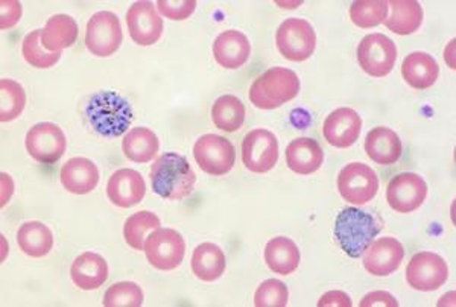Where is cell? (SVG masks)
<instances>
[{
	"mask_svg": "<svg viewBox=\"0 0 456 307\" xmlns=\"http://www.w3.org/2000/svg\"><path fill=\"white\" fill-rule=\"evenodd\" d=\"M151 186L152 190L163 199L180 201L195 190L197 174L187 162L186 157L176 152H167L157 157L151 166Z\"/></svg>",
	"mask_w": 456,
	"mask_h": 307,
	"instance_id": "obj_1",
	"label": "cell"
},
{
	"mask_svg": "<svg viewBox=\"0 0 456 307\" xmlns=\"http://www.w3.org/2000/svg\"><path fill=\"white\" fill-rule=\"evenodd\" d=\"M382 229L384 221L378 214L363 212L361 208L347 207L338 214L335 238L346 254L358 259Z\"/></svg>",
	"mask_w": 456,
	"mask_h": 307,
	"instance_id": "obj_2",
	"label": "cell"
},
{
	"mask_svg": "<svg viewBox=\"0 0 456 307\" xmlns=\"http://www.w3.org/2000/svg\"><path fill=\"white\" fill-rule=\"evenodd\" d=\"M300 87V78L294 70L273 68L251 84L248 98L256 109H275L296 100Z\"/></svg>",
	"mask_w": 456,
	"mask_h": 307,
	"instance_id": "obj_3",
	"label": "cell"
},
{
	"mask_svg": "<svg viewBox=\"0 0 456 307\" xmlns=\"http://www.w3.org/2000/svg\"><path fill=\"white\" fill-rule=\"evenodd\" d=\"M87 117L101 136L118 137L130 128L133 109L119 94L101 92L88 102Z\"/></svg>",
	"mask_w": 456,
	"mask_h": 307,
	"instance_id": "obj_4",
	"label": "cell"
},
{
	"mask_svg": "<svg viewBox=\"0 0 456 307\" xmlns=\"http://www.w3.org/2000/svg\"><path fill=\"white\" fill-rule=\"evenodd\" d=\"M275 44L286 60L294 63L306 61L315 53V29L305 19H288L277 29Z\"/></svg>",
	"mask_w": 456,
	"mask_h": 307,
	"instance_id": "obj_5",
	"label": "cell"
},
{
	"mask_svg": "<svg viewBox=\"0 0 456 307\" xmlns=\"http://www.w3.org/2000/svg\"><path fill=\"white\" fill-rule=\"evenodd\" d=\"M143 251L151 266L160 271H172L184 261L186 242L176 230L157 229L146 238Z\"/></svg>",
	"mask_w": 456,
	"mask_h": 307,
	"instance_id": "obj_6",
	"label": "cell"
},
{
	"mask_svg": "<svg viewBox=\"0 0 456 307\" xmlns=\"http://www.w3.org/2000/svg\"><path fill=\"white\" fill-rule=\"evenodd\" d=\"M124 32L119 17L110 11H99L90 17L86 29V46L94 57L107 58L119 51Z\"/></svg>",
	"mask_w": 456,
	"mask_h": 307,
	"instance_id": "obj_7",
	"label": "cell"
},
{
	"mask_svg": "<svg viewBox=\"0 0 456 307\" xmlns=\"http://www.w3.org/2000/svg\"><path fill=\"white\" fill-rule=\"evenodd\" d=\"M338 192L353 206L370 203L379 192L378 174L363 163H348L339 172Z\"/></svg>",
	"mask_w": 456,
	"mask_h": 307,
	"instance_id": "obj_8",
	"label": "cell"
},
{
	"mask_svg": "<svg viewBox=\"0 0 456 307\" xmlns=\"http://www.w3.org/2000/svg\"><path fill=\"white\" fill-rule=\"evenodd\" d=\"M193 157L201 171L215 177L228 174L236 162L233 143L216 134L200 137L193 146Z\"/></svg>",
	"mask_w": 456,
	"mask_h": 307,
	"instance_id": "obj_9",
	"label": "cell"
},
{
	"mask_svg": "<svg viewBox=\"0 0 456 307\" xmlns=\"http://www.w3.org/2000/svg\"><path fill=\"white\" fill-rule=\"evenodd\" d=\"M395 60L397 47L384 34H370L359 43L358 63L370 77L384 78L395 69Z\"/></svg>",
	"mask_w": 456,
	"mask_h": 307,
	"instance_id": "obj_10",
	"label": "cell"
},
{
	"mask_svg": "<svg viewBox=\"0 0 456 307\" xmlns=\"http://www.w3.org/2000/svg\"><path fill=\"white\" fill-rule=\"evenodd\" d=\"M242 162L249 172L266 174L279 162V141L274 133L257 128L242 141Z\"/></svg>",
	"mask_w": 456,
	"mask_h": 307,
	"instance_id": "obj_11",
	"label": "cell"
},
{
	"mask_svg": "<svg viewBox=\"0 0 456 307\" xmlns=\"http://www.w3.org/2000/svg\"><path fill=\"white\" fill-rule=\"evenodd\" d=\"M447 279L449 266L436 253H419L406 266V281L415 291H436L446 283Z\"/></svg>",
	"mask_w": 456,
	"mask_h": 307,
	"instance_id": "obj_12",
	"label": "cell"
},
{
	"mask_svg": "<svg viewBox=\"0 0 456 307\" xmlns=\"http://www.w3.org/2000/svg\"><path fill=\"white\" fill-rule=\"evenodd\" d=\"M27 151L38 163L51 165L64 156L68 141L60 126L53 122H42L28 131L25 139Z\"/></svg>",
	"mask_w": 456,
	"mask_h": 307,
	"instance_id": "obj_13",
	"label": "cell"
},
{
	"mask_svg": "<svg viewBox=\"0 0 456 307\" xmlns=\"http://www.w3.org/2000/svg\"><path fill=\"white\" fill-rule=\"evenodd\" d=\"M428 198V184L414 172H403L389 182L387 203L397 214H411L420 208Z\"/></svg>",
	"mask_w": 456,
	"mask_h": 307,
	"instance_id": "obj_14",
	"label": "cell"
},
{
	"mask_svg": "<svg viewBox=\"0 0 456 307\" xmlns=\"http://www.w3.org/2000/svg\"><path fill=\"white\" fill-rule=\"evenodd\" d=\"M126 27L139 46H152L163 34V20L152 2H135L126 12Z\"/></svg>",
	"mask_w": 456,
	"mask_h": 307,
	"instance_id": "obj_15",
	"label": "cell"
},
{
	"mask_svg": "<svg viewBox=\"0 0 456 307\" xmlns=\"http://www.w3.org/2000/svg\"><path fill=\"white\" fill-rule=\"evenodd\" d=\"M362 131V119L353 109H338L327 116L322 136L329 145L346 149L358 141Z\"/></svg>",
	"mask_w": 456,
	"mask_h": 307,
	"instance_id": "obj_16",
	"label": "cell"
},
{
	"mask_svg": "<svg viewBox=\"0 0 456 307\" xmlns=\"http://www.w3.org/2000/svg\"><path fill=\"white\" fill-rule=\"evenodd\" d=\"M403 259V245L395 238H382L373 240L363 253V266L371 276L388 277L399 270Z\"/></svg>",
	"mask_w": 456,
	"mask_h": 307,
	"instance_id": "obj_17",
	"label": "cell"
},
{
	"mask_svg": "<svg viewBox=\"0 0 456 307\" xmlns=\"http://www.w3.org/2000/svg\"><path fill=\"white\" fill-rule=\"evenodd\" d=\"M146 182L141 172L134 169H119L110 177L107 197L120 208H130L141 204L145 198Z\"/></svg>",
	"mask_w": 456,
	"mask_h": 307,
	"instance_id": "obj_18",
	"label": "cell"
},
{
	"mask_svg": "<svg viewBox=\"0 0 456 307\" xmlns=\"http://www.w3.org/2000/svg\"><path fill=\"white\" fill-rule=\"evenodd\" d=\"M251 55V44L244 32L228 29L213 43V57L221 68L234 70L242 68Z\"/></svg>",
	"mask_w": 456,
	"mask_h": 307,
	"instance_id": "obj_19",
	"label": "cell"
},
{
	"mask_svg": "<svg viewBox=\"0 0 456 307\" xmlns=\"http://www.w3.org/2000/svg\"><path fill=\"white\" fill-rule=\"evenodd\" d=\"M62 188L75 195H87L98 188L99 169L92 160L84 157H75L64 163L60 172Z\"/></svg>",
	"mask_w": 456,
	"mask_h": 307,
	"instance_id": "obj_20",
	"label": "cell"
},
{
	"mask_svg": "<svg viewBox=\"0 0 456 307\" xmlns=\"http://www.w3.org/2000/svg\"><path fill=\"white\" fill-rule=\"evenodd\" d=\"M70 279L81 291H94L109 279V263L102 255L87 251L73 261Z\"/></svg>",
	"mask_w": 456,
	"mask_h": 307,
	"instance_id": "obj_21",
	"label": "cell"
},
{
	"mask_svg": "<svg viewBox=\"0 0 456 307\" xmlns=\"http://www.w3.org/2000/svg\"><path fill=\"white\" fill-rule=\"evenodd\" d=\"M286 163L290 171L298 175H311L322 166L324 152L318 141L309 137H300L290 141L286 148Z\"/></svg>",
	"mask_w": 456,
	"mask_h": 307,
	"instance_id": "obj_22",
	"label": "cell"
},
{
	"mask_svg": "<svg viewBox=\"0 0 456 307\" xmlns=\"http://www.w3.org/2000/svg\"><path fill=\"white\" fill-rule=\"evenodd\" d=\"M403 146L397 133L387 126H378L370 131L365 139V152L370 160L380 166H391L399 162Z\"/></svg>",
	"mask_w": 456,
	"mask_h": 307,
	"instance_id": "obj_23",
	"label": "cell"
},
{
	"mask_svg": "<svg viewBox=\"0 0 456 307\" xmlns=\"http://www.w3.org/2000/svg\"><path fill=\"white\" fill-rule=\"evenodd\" d=\"M265 262L271 271L279 276H290L300 265L301 254L294 240L285 236H277L266 244Z\"/></svg>",
	"mask_w": 456,
	"mask_h": 307,
	"instance_id": "obj_24",
	"label": "cell"
},
{
	"mask_svg": "<svg viewBox=\"0 0 456 307\" xmlns=\"http://www.w3.org/2000/svg\"><path fill=\"white\" fill-rule=\"evenodd\" d=\"M402 77L412 89H429L440 77V66L429 53H412L404 58Z\"/></svg>",
	"mask_w": 456,
	"mask_h": 307,
	"instance_id": "obj_25",
	"label": "cell"
},
{
	"mask_svg": "<svg viewBox=\"0 0 456 307\" xmlns=\"http://www.w3.org/2000/svg\"><path fill=\"white\" fill-rule=\"evenodd\" d=\"M389 14L385 27L397 36H411L419 31L423 23V8L417 0H391L388 2Z\"/></svg>",
	"mask_w": 456,
	"mask_h": 307,
	"instance_id": "obj_26",
	"label": "cell"
},
{
	"mask_svg": "<svg viewBox=\"0 0 456 307\" xmlns=\"http://www.w3.org/2000/svg\"><path fill=\"white\" fill-rule=\"evenodd\" d=\"M78 38V25L68 14H55L42 29V44L49 53H62Z\"/></svg>",
	"mask_w": 456,
	"mask_h": 307,
	"instance_id": "obj_27",
	"label": "cell"
},
{
	"mask_svg": "<svg viewBox=\"0 0 456 307\" xmlns=\"http://www.w3.org/2000/svg\"><path fill=\"white\" fill-rule=\"evenodd\" d=\"M225 266H227L225 254L223 248L216 244L206 242V244L198 245L193 251L191 268L195 277L201 281L212 283L218 280L225 271Z\"/></svg>",
	"mask_w": 456,
	"mask_h": 307,
	"instance_id": "obj_28",
	"label": "cell"
},
{
	"mask_svg": "<svg viewBox=\"0 0 456 307\" xmlns=\"http://www.w3.org/2000/svg\"><path fill=\"white\" fill-rule=\"evenodd\" d=\"M160 149V141L154 131L145 126L131 128L122 141L124 156L134 163H148L156 158Z\"/></svg>",
	"mask_w": 456,
	"mask_h": 307,
	"instance_id": "obj_29",
	"label": "cell"
},
{
	"mask_svg": "<svg viewBox=\"0 0 456 307\" xmlns=\"http://www.w3.org/2000/svg\"><path fill=\"white\" fill-rule=\"evenodd\" d=\"M17 245L25 254L40 259L53 250V231L46 224L38 221L25 222L17 231Z\"/></svg>",
	"mask_w": 456,
	"mask_h": 307,
	"instance_id": "obj_30",
	"label": "cell"
},
{
	"mask_svg": "<svg viewBox=\"0 0 456 307\" xmlns=\"http://www.w3.org/2000/svg\"><path fill=\"white\" fill-rule=\"evenodd\" d=\"M247 109L242 101L233 94H224L212 107L213 125L224 133H236L245 122Z\"/></svg>",
	"mask_w": 456,
	"mask_h": 307,
	"instance_id": "obj_31",
	"label": "cell"
},
{
	"mask_svg": "<svg viewBox=\"0 0 456 307\" xmlns=\"http://www.w3.org/2000/svg\"><path fill=\"white\" fill-rule=\"evenodd\" d=\"M160 218L152 212L142 210L137 214H131L130 218L125 221L124 238L125 242L133 250L143 251V245L150 233L154 230L160 229Z\"/></svg>",
	"mask_w": 456,
	"mask_h": 307,
	"instance_id": "obj_32",
	"label": "cell"
},
{
	"mask_svg": "<svg viewBox=\"0 0 456 307\" xmlns=\"http://www.w3.org/2000/svg\"><path fill=\"white\" fill-rule=\"evenodd\" d=\"M388 2L385 0H358L350 6V19L362 29L379 27L388 19Z\"/></svg>",
	"mask_w": 456,
	"mask_h": 307,
	"instance_id": "obj_33",
	"label": "cell"
},
{
	"mask_svg": "<svg viewBox=\"0 0 456 307\" xmlns=\"http://www.w3.org/2000/svg\"><path fill=\"white\" fill-rule=\"evenodd\" d=\"M0 120L11 122L23 113L27 105V93L20 84L14 79L0 81Z\"/></svg>",
	"mask_w": 456,
	"mask_h": 307,
	"instance_id": "obj_34",
	"label": "cell"
},
{
	"mask_svg": "<svg viewBox=\"0 0 456 307\" xmlns=\"http://www.w3.org/2000/svg\"><path fill=\"white\" fill-rule=\"evenodd\" d=\"M21 53L27 60L28 64H31L36 69H49L55 66L60 61L62 53H49L42 44V29L29 32L23 44H21Z\"/></svg>",
	"mask_w": 456,
	"mask_h": 307,
	"instance_id": "obj_35",
	"label": "cell"
},
{
	"mask_svg": "<svg viewBox=\"0 0 456 307\" xmlns=\"http://www.w3.org/2000/svg\"><path fill=\"white\" fill-rule=\"evenodd\" d=\"M145 302L142 287L134 281H119L114 283L105 292V307H141Z\"/></svg>",
	"mask_w": 456,
	"mask_h": 307,
	"instance_id": "obj_36",
	"label": "cell"
},
{
	"mask_svg": "<svg viewBox=\"0 0 456 307\" xmlns=\"http://www.w3.org/2000/svg\"><path fill=\"white\" fill-rule=\"evenodd\" d=\"M289 300V291L285 283L277 279L265 280L255 294V306L285 307Z\"/></svg>",
	"mask_w": 456,
	"mask_h": 307,
	"instance_id": "obj_37",
	"label": "cell"
},
{
	"mask_svg": "<svg viewBox=\"0 0 456 307\" xmlns=\"http://www.w3.org/2000/svg\"><path fill=\"white\" fill-rule=\"evenodd\" d=\"M157 10L169 20H186L197 10V0H159Z\"/></svg>",
	"mask_w": 456,
	"mask_h": 307,
	"instance_id": "obj_38",
	"label": "cell"
},
{
	"mask_svg": "<svg viewBox=\"0 0 456 307\" xmlns=\"http://www.w3.org/2000/svg\"><path fill=\"white\" fill-rule=\"evenodd\" d=\"M2 14H0V28L8 29V28L16 27L21 19L23 10H21L20 2L17 0H2L0 2Z\"/></svg>",
	"mask_w": 456,
	"mask_h": 307,
	"instance_id": "obj_39",
	"label": "cell"
},
{
	"mask_svg": "<svg viewBox=\"0 0 456 307\" xmlns=\"http://www.w3.org/2000/svg\"><path fill=\"white\" fill-rule=\"evenodd\" d=\"M361 307H374V306H384V307H399V302L395 300L389 292L376 291L370 292L359 303Z\"/></svg>",
	"mask_w": 456,
	"mask_h": 307,
	"instance_id": "obj_40",
	"label": "cell"
},
{
	"mask_svg": "<svg viewBox=\"0 0 456 307\" xmlns=\"http://www.w3.org/2000/svg\"><path fill=\"white\" fill-rule=\"evenodd\" d=\"M320 307H352V298L348 297L346 292L342 291H330L324 294L320 302H318Z\"/></svg>",
	"mask_w": 456,
	"mask_h": 307,
	"instance_id": "obj_41",
	"label": "cell"
},
{
	"mask_svg": "<svg viewBox=\"0 0 456 307\" xmlns=\"http://www.w3.org/2000/svg\"><path fill=\"white\" fill-rule=\"evenodd\" d=\"M12 190H14L12 178L8 174H5V172H2V203H0L2 207L10 201L11 197H12Z\"/></svg>",
	"mask_w": 456,
	"mask_h": 307,
	"instance_id": "obj_42",
	"label": "cell"
},
{
	"mask_svg": "<svg viewBox=\"0 0 456 307\" xmlns=\"http://www.w3.org/2000/svg\"><path fill=\"white\" fill-rule=\"evenodd\" d=\"M453 49H455V40H452L449 43V46L446 47V53H444V60L446 63H449L452 69H455V61H453Z\"/></svg>",
	"mask_w": 456,
	"mask_h": 307,
	"instance_id": "obj_43",
	"label": "cell"
}]
</instances>
